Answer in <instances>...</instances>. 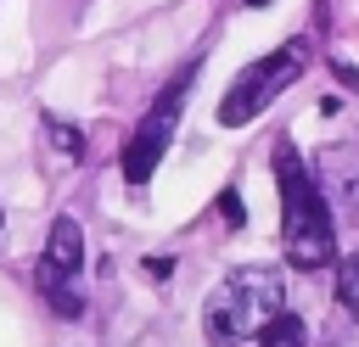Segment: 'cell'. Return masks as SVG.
Wrapping results in <instances>:
<instances>
[{
	"instance_id": "277c9868",
	"label": "cell",
	"mask_w": 359,
	"mask_h": 347,
	"mask_svg": "<svg viewBox=\"0 0 359 347\" xmlns=\"http://www.w3.org/2000/svg\"><path fill=\"white\" fill-rule=\"evenodd\" d=\"M191 78H196V62H185V67L168 78V90L151 101V112L135 123V134H129V146H123V179H129V185H146V179L157 174V162H163V151H168V140H174V129H180Z\"/></svg>"
},
{
	"instance_id": "52a82bcc",
	"label": "cell",
	"mask_w": 359,
	"mask_h": 347,
	"mask_svg": "<svg viewBox=\"0 0 359 347\" xmlns=\"http://www.w3.org/2000/svg\"><path fill=\"white\" fill-rule=\"evenodd\" d=\"M337 297H342L348 319L359 325V252H348V257L337 263Z\"/></svg>"
},
{
	"instance_id": "30bf717a",
	"label": "cell",
	"mask_w": 359,
	"mask_h": 347,
	"mask_svg": "<svg viewBox=\"0 0 359 347\" xmlns=\"http://www.w3.org/2000/svg\"><path fill=\"white\" fill-rule=\"evenodd\" d=\"M146 274L151 280H168V257H146Z\"/></svg>"
},
{
	"instance_id": "7a4b0ae2",
	"label": "cell",
	"mask_w": 359,
	"mask_h": 347,
	"mask_svg": "<svg viewBox=\"0 0 359 347\" xmlns=\"http://www.w3.org/2000/svg\"><path fill=\"white\" fill-rule=\"evenodd\" d=\"M275 313H280V274L264 263H247V269H230L208 291L202 325H208L213 347H252Z\"/></svg>"
},
{
	"instance_id": "9c48e42d",
	"label": "cell",
	"mask_w": 359,
	"mask_h": 347,
	"mask_svg": "<svg viewBox=\"0 0 359 347\" xmlns=\"http://www.w3.org/2000/svg\"><path fill=\"white\" fill-rule=\"evenodd\" d=\"M219 213H224V224H230V229H241V224H247V218H241V196H236V190H224V196H219Z\"/></svg>"
},
{
	"instance_id": "ba28073f",
	"label": "cell",
	"mask_w": 359,
	"mask_h": 347,
	"mask_svg": "<svg viewBox=\"0 0 359 347\" xmlns=\"http://www.w3.org/2000/svg\"><path fill=\"white\" fill-rule=\"evenodd\" d=\"M45 134L56 140V151H62V157H79V151H84V140H79V134H73L62 118H50V123H45Z\"/></svg>"
},
{
	"instance_id": "8992f818",
	"label": "cell",
	"mask_w": 359,
	"mask_h": 347,
	"mask_svg": "<svg viewBox=\"0 0 359 347\" xmlns=\"http://www.w3.org/2000/svg\"><path fill=\"white\" fill-rule=\"evenodd\" d=\"M252 347H309V330H303V319H297V313H286V308H280V313L269 319V330H264Z\"/></svg>"
},
{
	"instance_id": "3957f363",
	"label": "cell",
	"mask_w": 359,
	"mask_h": 347,
	"mask_svg": "<svg viewBox=\"0 0 359 347\" xmlns=\"http://www.w3.org/2000/svg\"><path fill=\"white\" fill-rule=\"evenodd\" d=\"M303 67H309V45L303 39H286L280 50H269V56H258L252 67H241L236 73V84L224 90V101H219V123L224 129H241V123H252L292 78H303Z\"/></svg>"
},
{
	"instance_id": "6da1fadb",
	"label": "cell",
	"mask_w": 359,
	"mask_h": 347,
	"mask_svg": "<svg viewBox=\"0 0 359 347\" xmlns=\"http://www.w3.org/2000/svg\"><path fill=\"white\" fill-rule=\"evenodd\" d=\"M275 185H280V246H286V263L314 274L337 257V224H331V207L325 196L314 190L303 157L292 151V140L275 146Z\"/></svg>"
},
{
	"instance_id": "5b68a950",
	"label": "cell",
	"mask_w": 359,
	"mask_h": 347,
	"mask_svg": "<svg viewBox=\"0 0 359 347\" xmlns=\"http://www.w3.org/2000/svg\"><path fill=\"white\" fill-rule=\"evenodd\" d=\"M79 274H84L79 218H56V224H50V241H45V257H39V291H45V302H50L62 319H79V313H84Z\"/></svg>"
}]
</instances>
